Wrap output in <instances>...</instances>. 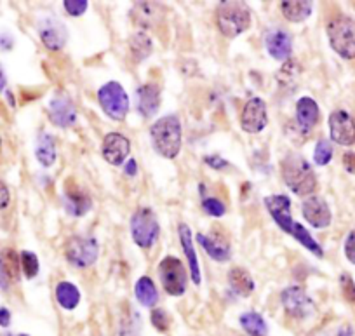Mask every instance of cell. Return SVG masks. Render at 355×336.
<instances>
[{
    "label": "cell",
    "instance_id": "1",
    "mask_svg": "<svg viewBox=\"0 0 355 336\" xmlns=\"http://www.w3.org/2000/svg\"><path fill=\"white\" fill-rule=\"evenodd\" d=\"M152 145L164 159H176L182 152V122L176 115H164L150 128Z\"/></svg>",
    "mask_w": 355,
    "mask_h": 336
},
{
    "label": "cell",
    "instance_id": "2",
    "mask_svg": "<svg viewBox=\"0 0 355 336\" xmlns=\"http://www.w3.org/2000/svg\"><path fill=\"white\" fill-rule=\"evenodd\" d=\"M281 174L284 183L296 195H310L317 188V176L312 166L298 153H289L282 159Z\"/></svg>",
    "mask_w": 355,
    "mask_h": 336
},
{
    "label": "cell",
    "instance_id": "3",
    "mask_svg": "<svg viewBox=\"0 0 355 336\" xmlns=\"http://www.w3.org/2000/svg\"><path fill=\"white\" fill-rule=\"evenodd\" d=\"M327 39L334 53L343 60H355V22L348 16H336L327 23Z\"/></svg>",
    "mask_w": 355,
    "mask_h": 336
},
{
    "label": "cell",
    "instance_id": "4",
    "mask_svg": "<svg viewBox=\"0 0 355 336\" xmlns=\"http://www.w3.org/2000/svg\"><path fill=\"white\" fill-rule=\"evenodd\" d=\"M216 22L220 32L228 39H234L251 26V12L241 2H221Z\"/></svg>",
    "mask_w": 355,
    "mask_h": 336
},
{
    "label": "cell",
    "instance_id": "5",
    "mask_svg": "<svg viewBox=\"0 0 355 336\" xmlns=\"http://www.w3.org/2000/svg\"><path fill=\"white\" fill-rule=\"evenodd\" d=\"M129 227H131L132 241H135V244L139 246V248L150 249L157 241H159V219H157L155 212L150 208L136 209L131 216Z\"/></svg>",
    "mask_w": 355,
    "mask_h": 336
},
{
    "label": "cell",
    "instance_id": "6",
    "mask_svg": "<svg viewBox=\"0 0 355 336\" xmlns=\"http://www.w3.org/2000/svg\"><path fill=\"white\" fill-rule=\"evenodd\" d=\"M98 101L105 114L114 121H124L129 112V98L119 82H107L98 91Z\"/></svg>",
    "mask_w": 355,
    "mask_h": 336
},
{
    "label": "cell",
    "instance_id": "7",
    "mask_svg": "<svg viewBox=\"0 0 355 336\" xmlns=\"http://www.w3.org/2000/svg\"><path fill=\"white\" fill-rule=\"evenodd\" d=\"M159 277L164 291L171 296H182L187 291L189 277H187V270L182 260L174 258V256H166L159 263Z\"/></svg>",
    "mask_w": 355,
    "mask_h": 336
},
{
    "label": "cell",
    "instance_id": "8",
    "mask_svg": "<svg viewBox=\"0 0 355 336\" xmlns=\"http://www.w3.org/2000/svg\"><path fill=\"white\" fill-rule=\"evenodd\" d=\"M98 242L94 237H84V235H75L70 237L64 244V256L68 262L77 269H87L94 265L98 260Z\"/></svg>",
    "mask_w": 355,
    "mask_h": 336
},
{
    "label": "cell",
    "instance_id": "9",
    "mask_svg": "<svg viewBox=\"0 0 355 336\" xmlns=\"http://www.w3.org/2000/svg\"><path fill=\"white\" fill-rule=\"evenodd\" d=\"M329 136L341 146H352L355 143V121L345 110H334L329 115Z\"/></svg>",
    "mask_w": 355,
    "mask_h": 336
},
{
    "label": "cell",
    "instance_id": "10",
    "mask_svg": "<svg viewBox=\"0 0 355 336\" xmlns=\"http://www.w3.org/2000/svg\"><path fill=\"white\" fill-rule=\"evenodd\" d=\"M268 124V114H266V103L261 98H251L244 105L241 115V126L249 135L261 133Z\"/></svg>",
    "mask_w": 355,
    "mask_h": 336
},
{
    "label": "cell",
    "instance_id": "11",
    "mask_svg": "<svg viewBox=\"0 0 355 336\" xmlns=\"http://www.w3.org/2000/svg\"><path fill=\"white\" fill-rule=\"evenodd\" d=\"M281 300L286 312H288L291 317L306 319L313 312L312 298L306 294L305 289H302V287L298 286L286 287L281 294Z\"/></svg>",
    "mask_w": 355,
    "mask_h": 336
},
{
    "label": "cell",
    "instance_id": "12",
    "mask_svg": "<svg viewBox=\"0 0 355 336\" xmlns=\"http://www.w3.org/2000/svg\"><path fill=\"white\" fill-rule=\"evenodd\" d=\"M39 35L47 49L60 51L67 44L68 30L56 16H47L39 22Z\"/></svg>",
    "mask_w": 355,
    "mask_h": 336
},
{
    "label": "cell",
    "instance_id": "13",
    "mask_svg": "<svg viewBox=\"0 0 355 336\" xmlns=\"http://www.w3.org/2000/svg\"><path fill=\"white\" fill-rule=\"evenodd\" d=\"M302 215L306 219V223H310L313 228H319V230L329 227L331 219H333L329 205L319 195H310L309 199L303 201Z\"/></svg>",
    "mask_w": 355,
    "mask_h": 336
},
{
    "label": "cell",
    "instance_id": "14",
    "mask_svg": "<svg viewBox=\"0 0 355 336\" xmlns=\"http://www.w3.org/2000/svg\"><path fill=\"white\" fill-rule=\"evenodd\" d=\"M49 119L58 128H70L77 121V108L64 94H56L49 101Z\"/></svg>",
    "mask_w": 355,
    "mask_h": 336
},
{
    "label": "cell",
    "instance_id": "15",
    "mask_svg": "<svg viewBox=\"0 0 355 336\" xmlns=\"http://www.w3.org/2000/svg\"><path fill=\"white\" fill-rule=\"evenodd\" d=\"M131 152V143L125 136L119 135V133H110L105 136L103 146H101V153L103 159L112 166H121Z\"/></svg>",
    "mask_w": 355,
    "mask_h": 336
},
{
    "label": "cell",
    "instance_id": "16",
    "mask_svg": "<svg viewBox=\"0 0 355 336\" xmlns=\"http://www.w3.org/2000/svg\"><path fill=\"white\" fill-rule=\"evenodd\" d=\"M265 205L279 227L286 234H291L296 221H293L291 201H289V197H286V195H270V197L265 199Z\"/></svg>",
    "mask_w": 355,
    "mask_h": 336
},
{
    "label": "cell",
    "instance_id": "17",
    "mask_svg": "<svg viewBox=\"0 0 355 336\" xmlns=\"http://www.w3.org/2000/svg\"><path fill=\"white\" fill-rule=\"evenodd\" d=\"M64 209L71 216H84L91 211L93 204L87 194L80 190V187L73 183V180L64 181V197H63Z\"/></svg>",
    "mask_w": 355,
    "mask_h": 336
},
{
    "label": "cell",
    "instance_id": "18",
    "mask_svg": "<svg viewBox=\"0 0 355 336\" xmlns=\"http://www.w3.org/2000/svg\"><path fill=\"white\" fill-rule=\"evenodd\" d=\"M265 47L274 60L288 61L293 54V39L286 30H270L265 37Z\"/></svg>",
    "mask_w": 355,
    "mask_h": 336
},
{
    "label": "cell",
    "instance_id": "19",
    "mask_svg": "<svg viewBox=\"0 0 355 336\" xmlns=\"http://www.w3.org/2000/svg\"><path fill=\"white\" fill-rule=\"evenodd\" d=\"M319 119L320 110L315 99L310 98V96L300 98L298 103H296V122H298V128L309 135L319 124Z\"/></svg>",
    "mask_w": 355,
    "mask_h": 336
},
{
    "label": "cell",
    "instance_id": "20",
    "mask_svg": "<svg viewBox=\"0 0 355 336\" xmlns=\"http://www.w3.org/2000/svg\"><path fill=\"white\" fill-rule=\"evenodd\" d=\"M138 98V112L143 117L150 119L157 114L160 106V87L157 84H145L136 91Z\"/></svg>",
    "mask_w": 355,
    "mask_h": 336
},
{
    "label": "cell",
    "instance_id": "21",
    "mask_svg": "<svg viewBox=\"0 0 355 336\" xmlns=\"http://www.w3.org/2000/svg\"><path fill=\"white\" fill-rule=\"evenodd\" d=\"M178 234H180V241H182L183 251H185L187 260H189L190 265V274H192V283L196 286H199L202 283V277H200V267H199V258H197L196 248H193V237H192V230L189 228V225L182 223L180 227H178Z\"/></svg>",
    "mask_w": 355,
    "mask_h": 336
},
{
    "label": "cell",
    "instance_id": "22",
    "mask_svg": "<svg viewBox=\"0 0 355 336\" xmlns=\"http://www.w3.org/2000/svg\"><path fill=\"white\" fill-rule=\"evenodd\" d=\"M197 242L204 248V251L209 255L211 260L214 262H228L232 256L230 246L227 242L220 241V239L213 237V235H204V234H197Z\"/></svg>",
    "mask_w": 355,
    "mask_h": 336
},
{
    "label": "cell",
    "instance_id": "23",
    "mask_svg": "<svg viewBox=\"0 0 355 336\" xmlns=\"http://www.w3.org/2000/svg\"><path fill=\"white\" fill-rule=\"evenodd\" d=\"M0 272L8 283H18L21 272V262L15 249H2L0 251Z\"/></svg>",
    "mask_w": 355,
    "mask_h": 336
},
{
    "label": "cell",
    "instance_id": "24",
    "mask_svg": "<svg viewBox=\"0 0 355 336\" xmlns=\"http://www.w3.org/2000/svg\"><path fill=\"white\" fill-rule=\"evenodd\" d=\"M35 157L44 167H51L56 162V142H54V136L47 135V133H40L39 138H37Z\"/></svg>",
    "mask_w": 355,
    "mask_h": 336
},
{
    "label": "cell",
    "instance_id": "25",
    "mask_svg": "<svg viewBox=\"0 0 355 336\" xmlns=\"http://www.w3.org/2000/svg\"><path fill=\"white\" fill-rule=\"evenodd\" d=\"M228 284L239 296H249L254 291V280L248 270L235 267L228 272Z\"/></svg>",
    "mask_w": 355,
    "mask_h": 336
},
{
    "label": "cell",
    "instance_id": "26",
    "mask_svg": "<svg viewBox=\"0 0 355 336\" xmlns=\"http://www.w3.org/2000/svg\"><path fill=\"white\" fill-rule=\"evenodd\" d=\"M313 2H303V0H293V2H281V11L288 22L302 23L309 19L312 15Z\"/></svg>",
    "mask_w": 355,
    "mask_h": 336
},
{
    "label": "cell",
    "instance_id": "27",
    "mask_svg": "<svg viewBox=\"0 0 355 336\" xmlns=\"http://www.w3.org/2000/svg\"><path fill=\"white\" fill-rule=\"evenodd\" d=\"M135 294H136V300L146 308H152L155 307L157 301H159V291H157L155 284L150 277H139L136 280V286H135Z\"/></svg>",
    "mask_w": 355,
    "mask_h": 336
},
{
    "label": "cell",
    "instance_id": "28",
    "mask_svg": "<svg viewBox=\"0 0 355 336\" xmlns=\"http://www.w3.org/2000/svg\"><path fill=\"white\" fill-rule=\"evenodd\" d=\"M56 301L64 310H73L80 303V291L77 289L75 284L68 283V280H61L56 286Z\"/></svg>",
    "mask_w": 355,
    "mask_h": 336
},
{
    "label": "cell",
    "instance_id": "29",
    "mask_svg": "<svg viewBox=\"0 0 355 336\" xmlns=\"http://www.w3.org/2000/svg\"><path fill=\"white\" fill-rule=\"evenodd\" d=\"M241 326L249 336H266L268 333L265 319L258 312H244L241 315Z\"/></svg>",
    "mask_w": 355,
    "mask_h": 336
},
{
    "label": "cell",
    "instance_id": "30",
    "mask_svg": "<svg viewBox=\"0 0 355 336\" xmlns=\"http://www.w3.org/2000/svg\"><path fill=\"white\" fill-rule=\"evenodd\" d=\"M291 235L296 239V241L300 242V244L305 246V248L309 249V251H312L313 255L319 256V258H322V256H324L322 248H320L319 242H317L315 239H313L312 235L309 234V230H306V228L303 227V225H300V223H295V227H293Z\"/></svg>",
    "mask_w": 355,
    "mask_h": 336
},
{
    "label": "cell",
    "instance_id": "31",
    "mask_svg": "<svg viewBox=\"0 0 355 336\" xmlns=\"http://www.w3.org/2000/svg\"><path fill=\"white\" fill-rule=\"evenodd\" d=\"M129 47H131L132 56L136 58V61H143L152 53V40L145 33H135L129 40Z\"/></svg>",
    "mask_w": 355,
    "mask_h": 336
},
{
    "label": "cell",
    "instance_id": "32",
    "mask_svg": "<svg viewBox=\"0 0 355 336\" xmlns=\"http://www.w3.org/2000/svg\"><path fill=\"white\" fill-rule=\"evenodd\" d=\"M135 12H136L135 22H138L139 25L152 26L153 22L157 19L153 18V16L159 12V8H157L155 4H148V2H139V4L135 8Z\"/></svg>",
    "mask_w": 355,
    "mask_h": 336
},
{
    "label": "cell",
    "instance_id": "33",
    "mask_svg": "<svg viewBox=\"0 0 355 336\" xmlns=\"http://www.w3.org/2000/svg\"><path fill=\"white\" fill-rule=\"evenodd\" d=\"M19 262H21V270H23V274H25L26 279H33V277L39 274L40 263H39V258H37L35 253L23 251L21 255H19Z\"/></svg>",
    "mask_w": 355,
    "mask_h": 336
},
{
    "label": "cell",
    "instance_id": "34",
    "mask_svg": "<svg viewBox=\"0 0 355 336\" xmlns=\"http://www.w3.org/2000/svg\"><path fill=\"white\" fill-rule=\"evenodd\" d=\"M333 159V146L327 140H320L315 145V150H313V162L317 166H327Z\"/></svg>",
    "mask_w": 355,
    "mask_h": 336
},
{
    "label": "cell",
    "instance_id": "35",
    "mask_svg": "<svg viewBox=\"0 0 355 336\" xmlns=\"http://www.w3.org/2000/svg\"><path fill=\"white\" fill-rule=\"evenodd\" d=\"M298 75H300L298 63H295V61H288V63L281 68V72H279L277 81L281 82L282 85H291L293 81L298 78Z\"/></svg>",
    "mask_w": 355,
    "mask_h": 336
},
{
    "label": "cell",
    "instance_id": "36",
    "mask_svg": "<svg viewBox=\"0 0 355 336\" xmlns=\"http://www.w3.org/2000/svg\"><path fill=\"white\" fill-rule=\"evenodd\" d=\"M202 208L207 215L214 216V218H220V216H223L225 212H227V208H225L223 202L218 201V199H214V197L204 199Z\"/></svg>",
    "mask_w": 355,
    "mask_h": 336
},
{
    "label": "cell",
    "instance_id": "37",
    "mask_svg": "<svg viewBox=\"0 0 355 336\" xmlns=\"http://www.w3.org/2000/svg\"><path fill=\"white\" fill-rule=\"evenodd\" d=\"M152 324L155 326L159 331H167V329H169L171 319L164 308H155V310H152Z\"/></svg>",
    "mask_w": 355,
    "mask_h": 336
},
{
    "label": "cell",
    "instance_id": "38",
    "mask_svg": "<svg viewBox=\"0 0 355 336\" xmlns=\"http://www.w3.org/2000/svg\"><path fill=\"white\" fill-rule=\"evenodd\" d=\"M63 6H64V11H67L70 16H80L87 11L89 2L87 0H64Z\"/></svg>",
    "mask_w": 355,
    "mask_h": 336
},
{
    "label": "cell",
    "instance_id": "39",
    "mask_svg": "<svg viewBox=\"0 0 355 336\" xmlns=\"http://www.w3.org/2000/svg\"><path fill=\"white\" fill-rule=\"evenodd\" d=\"M340 283H341V289H343L345 298H347L348 301H355V284H354V279H352V277L348 276V274H341Z\"/></svg>",
    "mask_w": 355,
    "mask_h": 336
},
{
    "label": "cell",
    "instance_id": "40",
    "mask_svg": "<svg viewBox=\"0 0 355 336\" xmlns=\"http://www.w3.org/2000/svg\"><path fill=\"white\" fill-rule=\"evenodd\" d=\"M345 256L352 265H355V230H352L345 239Z\"/></svg>",
    "mask_w": 355,
    "mask_h": 336
},
{
    "label": "cell",
    "instance_id": "41",
    "mask_svg": "<svg viewBox=\"0 0 355 336\" xmlns=\"http://www.w3.org/2000/svg\"><path fill=\"white\" fill-rule=\"evenodd\" d=\"M204 162H206L207 166L214 167V169H223V167H228L227 160L221 159V157H216V156H207V157H204Z\"/></svg>",
    "mask_w": 355,
    "mask_h": 336
},
{
    "label": "cell",
    "instance_id": "42",
    "mask_svg": "<svg viewBox=\"0 0 355 336\" xmlns=\"http://www.w3.org/2000/svg\"><path fill=\"white\" fill-rule=\"evenodd\" d=\"M11 202V194H9V188L6 187L4 181H0V209H6Z\"/></svg>",
    "mask_w": 355,
    "mask_h": 336
},
{
    "label": "cell",
    "instance_id": "43",
    "mask_svg": "<svg viewBox=\"0 0 355 336\" xmlns=\"http://www.w3.org/2000/svg\"><path fill=\"white\" fill-rule=\"evenodd\" d=\"M343 166L347 173L355 174V152H347L343 156Z\"/></svg>",
    "mask_w": 355,
    "mask_h": 336
},
{
    "label": "cell",
    "instance_id": "44",
    "mask_svg": "<svg viewBox=\"0 0 355 336\" xmlns=\"http://www.w3.org/2000/svg\"><path fill=\"white\" fill-rule=\"evenodd\" d=\"M9 324H11V312L6 307H2L0 308V326H2V328H8Z\"/></svg>",
    "mask_w": 355,
    "mask_h": 336
},
{
    "label": "cell",
    "instance_id": "45",
    "mask_svg": "<svg viewBox=\"0 0 355 336\" xmlns=\"http://www.w3.org/2000/svg\"><path fill=\"white\" fill-rule=\"evenodd\" d=\"M124 171H125V174H128V176H136V173H138V164H136V160L129 159L128 162H125Z\"/></svg>",
    "mask_w": 355,
    "mask_h": 336
},
{
    "label": "cell",
    "instance_id": "46",
    "mask_svg": "<svg viewBox=\"0 0 355 336\" xmlns=\"http://www.w3.org/2000/svg\"><path fill=\"white\" fill-rule=\"evenodd\" d=\"M12 39L8 33H0V49H11Z\"/></svg>",
    "mask_w": 355,
    "mask_h": 336
},
{
    "label": "cell",
    "instance_id": "47",
    "mask_svg": "<svg viewBox=\"0 0 355 336\" xmlns=\"http://www.w3.org/2000/svg\"><path fill=\"white\" fill-rule=\"evenodd\" d=\"M338 336H354V333H352V329L348 328V326H345V328L340 329Z\"/></svg>",
    "mask_w": 355,
    "mask_h": 336
},
{
    "label": "cell",
    "instance_id": "48",
    "mask_svg": "<svg viewBox=\"0 0 355 336\" xmlns=\"http://www.w3.org/2000/svg\"><path fill=\"white\" fill-rule=\"evenodd\" d=\"M6 75H4V70H2V68H0V92L4 91V87H6Z\"/></svg>",
    "mask_w": 355,
    "mask_h": 336
},
{
    "label": "cell",
    "instance_id": "49",
    "mask_svg": "<svg viewBox=\"0 0 355 336\" xmlns=\"http://www.w3.org/2000/svg\"><path fill=\"white\" fill-rule=\"evenodd\" d=\"M8 286H9V283L6 280V277L2 276V272H0V287H2V289H8Z\"/></svg>",
    "mask_w": 355,
    "mask_h": 336
},
{
    "label": "cell",
    "instance_id": "50",
    "mask_svg": "<svg viewBox=\"0 0 355 336\" xmlns=\"http://www.w3.org/2000/svg\"><path fill=\"white\" fill-rule=\"evenodd\" d=\"M0 336H11V335H9V333H6V335H0Z\"/></svg>",
    "mask_w": 355,
    "mask_h": 336
},
{
    "label": "cell",
    "instance_id": "51",
    "mask_svg": "<svg viewBox=\"0 0 355 336\" xmlns=\"http://www.w3.org/2000/svg\"><path fill=\"white\" fill-rule=\"evenodd\" d=\"M19 336H28V335H19Z\"/></svg>",
    "mask_w": 355,
    "mask_h": 336
}]
</instances>
